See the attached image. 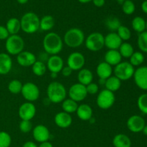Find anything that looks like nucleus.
<instances>
[{"instance_id": "f257e3e1", "label": "nucleus", "mask_w": 147, "mask_h": 147, "mask_svg": "<svg viewBox=\"0 0 147 147\" xmlns=\"http://www.w3.org/2000/svg\"><path fill=\"white\" fill-rule=\"evenodd\" d=\"M45 51L51 55H57L62 51L63 42L61 37L55 32H49L44 37L42 41Z\"/></svg>"}, {"instance_id": "f03ea898", "label": "nucleus", "mask_w": 147, "mask_h": 147, "mask_svg": "<svg viewBox=\"0 0 147 147\" xmlns=\"http://www.w3.org/2000/svg\"><path fill=\"white\" fill-rule=\"evenodd\" d=\"M47 95L50 102L53 103H60L65 99L67 90L64 85L61 83L53 81L47 86Z\"/></svg>"}, {"instance_id": "7ed1b4c3", "label": "nucleus", "mask_w": 147, "mask_h": 147, "mask_svg": "<svg viewBox=\"0 0 147 147\" xmlns=\"http://www.w3.org/2000/svg\"><path fill=\"white\" fill-rule=\"evenodd\" d=\"M40 20L34 12H27L20 20L21 30L27 34L35 33L40 29Z\"/></svg>"}, {"instance_id": "20e7f679", "label": "nucleus", "mask_w": 147, "mask_h": 147, "mask_svg": "<svg viewBox=\"0 0 147 147\" xmlns=\"http://www.w3.org/2000/svg\"><path fill=\"white\" fill-rule=\"evenodd\" d=\"M63 40L67 47L70 48H77L84 42V32L77 27L70 28L64 34Z\"/></svg>"}, {"instance_id": "39448f33", "label": "nucleus", "mask_w": 147, "mask_h": 147, "mask_svg": "<svg viewBox=\"0 0 147 147\" xmlns=\"http://www.w3.org/2000/svg\"><path fill=\"white\" fill-rule=\"evenodd\" d=\"M5 47L8 54L17 55L24 50V40L18 34L9 35V37L6 40Z\"/></svg>"}, {"instance_id": "423d86ee", "label": "nucleus", "mask_w": 147, "mask_h": 147, "mask_svg": "<svg viewBox=\"0 0 147 147\" xmlns=\"http://www.w3.org/2000/svg\"><path fill=\"white\" fill-rule=\"evenodd\" d=\"M134 67L129 62H121L115 66L113 73L121 81H126L131 78L134 74Z\"/></svg>"}, {"instance_id": "0eeeda50", "label": "nucleus", "mask_w": 147, "mask_h": 147, "mask_svg": "<svg viewBox=\"0 0 147 147\" xmlns=\"http://www.w3.org/2000/svg\"><path fill=\"white\" fill-rule=\"evenodd\" d=\"M85 45L88 50L91 52H98L104 47V36L98 32L89 34L85 39Z\"/></svg>"}, {"instance_id": "6e6552de", "label": "nucleus", "mask_w": 147, "mask_h": 147, "mask_svg": "<svg viewBox=\"0 0 147 147\" xmlns=\"http://www.w3.org/2000/svg\"><path fill=\"white\" fill-rule=\"evenodd\" d=\"M116 97L114 93L108 90L107 89L102 90L98 93L96 99L98 106L103 110H107L112 107L115 103Z\"/></svg>"}, {"instance_id": "1a4fd4ad", "label": "nucleus", "mask_w": 147, "mask_h": 147, "mask_svg": "<svg viewBox=\"0 0 147 147\" xmlns=\"http://www.w3.org/2000/svg\"><path fill=\"white\" fill-rule=\"evenodd\" d=\"M22 95L27 102H34L40 97V89L34 83L28 82L23 84L21 91Z\"/></svg>"}, {"instance_id": "9d476101", "label": "nucleus", "mask_w": 147, "mask_h": 147, "mask_svg": "<svg viewBox=\"0 0 147 147\" xmlns=\"http://www.w3.org/2000/svg\"><path fill=\"white\" fill-rule=\"evenodd\" d=\"M68 95L70 99L77 103L83 101L87 97L88 95L86 87L79 83H75L69 88Z\"/></svg>"}, {"instance_id": "9b49d317", "label": "nucleus", "mask_w": 147, "mask_h": 147, "mask_svg": "<svg viewBox=\"0 0 147 147\" xmlns=\"http://www.w3.org/2000/svg\"><path fill=\"white\" fill-rule=\"evenodd\" d=\"M67 63V66L73 71H77L83 68L86 63V59L82 53L79 52H74L68 56Z\"/></svg>"}, {"instance_id": "f8f14e48", "label": "nucleus", "mask_w": 147, "mask_h": 147, "mask_svg": "<svg viewBox=\"0 0 147 147\" xmlns=\"http://www.w3.org/2000/svg\"><path fill=\"white\" fill-rule=\"evenodd\" d=\"M36 114V107L31 102L22 103L19 108V116L22 120L30 121Z\"/></svg>"}, {"instance_id": "ddd939ff", "label": "nucleus", "mask_w": 147, "mask_h": 147, "mask_svg": "<svg viewBox=\"0 0 147 147\" xmlns=\"http://www.w3.org/2000/svg\"><path fill=\"white\" fill-rule=\"evenodd\" d=\"M133 77L135 83L139 88L147 90V66H142L136 69Z\"/></svg>"}, {"instance_id": "4468645a", "label": "nucleus", "mask_w": 147, "mask_h": 147, "mask_svg": "<svg viewBox=\"0 0 147 147\" xmlns=\"http://www.w3.org/2000/svg\"><path fill=\"white\" fill-rule=\"evenodd\" d=\"M127 127L133 133H139L143 131L145 126V121L142 116L138 115H134L131 116L127 121Z\"/></svg>"}, {"instance_id": "2eb2a0df", "label": "nucleus", "mask_w": 147, "mask_h": 147, "mask_svg": "<svg viewBox=\"0 0 147 147\" xmlns=\"http://www.w3.org/2000/svg\"><path fill=\"white\" fill-rule=\"evenodd\" d=\"M47 69L50 73H59L64 67V61L57 55H51L47 61Z\"/></svg>"}, {"instance_id": "dca6fc26", "label": "nucleus", "mask_w": 147, "mask_h": 147, "mask_svg": "<svg viewBox=\"0 0 147 147\" xmlns=\"http://www.w3.org/2000/svg\"><path fill=\"white\" fill-rule=\"evenodd\" d=\"M17 61L20 65L22 67H30L37 61L34 54L29 51H24L17 55Z\"/></svg>"}, {"instance_id": "f3484780", "label": "nucleus", "mask_w": 147, "mask_h": 147, "mask_svg": "<svg viewBox=\"0 0 147 147\" xmlns=\"http://www.w3.org/2000/svg\"><path fill=\"white\" fill-rule=\"evenodd\" d=\"M32 135L34 139L40 143L47 142L50 136L49 129L42 124L37 125L33 129Z\"/></svg>"}, {"instance_id": "a211bd4d", "label": "nucleus", "mask_w": 147, "mask_h": 147, "mask_svg": "<svg viewBox=\"0 0 147 147\" xmlns=\"http://www.w3.org/2000/svg\"><path fill=\"white\" fill-rule=\"evenodd\" d=\"M121 44V39L116 32H111L104 37V45L109 50H118Z\"/></svg>"}, {"instance_id": "6ab92c4d", "label": "nucleus", "mask_w": 147, "mask_h": 147, "mask_svg": "<svg viewBox=\"0 0 147 147\" xmlns=\"http://www.w3.org/2000/svg\"><path fill=\"white\" fill-rule=\"evenodd\" d=\"M54 121L55 124L61 129H67L70 127L73 123V119L70 114L64 111L57 113L55 116Z\"/></svg>"}, {"instance_id": "aec40b11", "label": "nucleus", "mask_w": 147, "mask_h": 147, "mask_svg": "<svg viewBox=\"0 0 147 147\" xmlns=\"http://www.w3.org/2000/svg\"><path fill=\"white\" fill-rule=\"evenodd\" d=\"M12 60L9 55L0 53V75H7L11 71Z\"/></svg>"}, {"instance_id": "412c9836", "label": "nucleus", "mask_w": 147, "mask_h": 147, "mask_svg": "<svg viewBox=\"0 0 147 147\" xmlns=\"http://www.w3.org/2000/svg\"><path fill=\"white\" fill-rule=\"evenodd\" d=\"M113 71L112 66L108 64L106 62L100 63L96 67V73H97V76H98L99 79L106 80L112 76Z\"/></svg>"}, {"instance_id": "4be33fe9", "label": "nucleus", "mask_w": 147, "mask_h": 147, "mask_svg": "<svg viewBox=\"0 0 147 147\" xmlns=\"http://www.w3.org/2000/svg\"><path fill=\"white\" fill-rule=\"evenodd\" d=\"M121 59L122 57L120 53L116 50H109L104 56V62L111 66L117 65L121 62Z\"/></svg>"}, {"instance_id": "5701e85b", "label": "nucleus", "mask_w": 147, "mask_h": 147, "mask_svg": "<svg viewBox=\"0 0 147 147\" xmlns=\"http://www.w3.org/2000/svg\"><path fill=\"white\" fill-rule=\"evenodd\" d=\"M76 114L80 120L89 121L93 117V109L89 105L81 104L78 107Z\"/></svg>"}, {"instance_id": "b1692460", "label": "nucleus", "mask_w": 147, "mask_h": 147, "mask_svg": "<svg viewBox=\"0 0 147 147\" xmlns=\"http://www.w3.org/2000/svg\"><path fill=\"white\" fill-rule=\"evenodd\" d=\"M93 74L89 69L83 68L79 70L78 74V83L83 86H86L93 82Z\"/></svg>"}, {"instance_id": "393cba45", "label": "nucleus", "mask_w": 147, "mask_h": 147, "mask_svg": "<svg viewBox=\"0 0 147 147\" xmlns=\"http://www.w3.org/2000/svg\"><path fill=\"white\" fill-rule=\"evenodd\" d=\"M113 144L115 147H131V141L126 135L119 134L113 138Z\"/></svg>"}, {"instance_id": "a878e982", "label": "nucleus", "mask_w": 147, "mask_h": 147, "mask_svg": "<svg viewBox=\"0 0 147 147\" xmlns=\"http://www.w3.org/2000/svg\"><path fill=\"white\" fill-rule=\"evenodd\" d=\"M104 86L106 87V89L114 93L120 89L121 86V81L115 76H111L109 78L106 79Z\"/></svg>"}, {"instance_id": "bb28decb", "label": "nucleus", "mask_w": 147, "mask_h": 147, "mask_svg": "<svg viewBox=\"0 0 147 147\" xmlns=\"http://www.w3.org/2000/svg\"><path fill=\"white\" fill-rule=\"evenodd\" d=\"M6 28L8 30L10 35L13 34H17V33L21 30V24H20V20L17 18H10L7 21L6 24Z\"/></svg>"}, {"instance_id": "cd10ccee", "label": "nucleus", "mask_w": 147, "mask_h": 147, "mask_svg": "<svg viewBox=\"0 0 147 147\" xmlns=\"http://www.w3.org/2000/svg\"><path fill=\"white\" fill-rule=\"evenodd\" d=\"M55 26V19L51 15H45L40 20V29L42 31H50Z\"/></svg>"}, {"instance_id": "c85d7f7f", "label": "nucleus", "mask_w": 147, "mask_h": 147, "mask_svg": "<svg viewBox=\"0 0 147 147\" xmlns=\"http://www.w3.org/2000/svg\"><path fill=\"white\" fill-rule=\"evenodd\" d=\"M78 107V105L77 102L72 100L70 98L67 99H65L62 102V109H63V111L66 112L69 114L76 112Z\"/></svg>"}, {"instance_id": "c756f323", "label": "nucleus", "mask_w": 147, "mask_h": 147, "mask_svg": "<svg viewBox=\"0 0 147 147\" xmlns=\"http://www.w3.org/2000/svg\"><path fill=\"white\" fill-rule=\"evenodd\" d=\"M132 27L138 33H142L146 30V21L142 17H136L133 19L131 22Z\"/></svg>"}, {"instance_id": "7c9ffc66", "label": "nucleus", "mask_w": 147, "mask_h": 147, "mask_svg": "<svg viewBox=\"0 0 147 147\" xmlns=\"http://www.w3.org/2000/svg\"><path fill=\"white\" fill-rule=\"evenodd\" d=\"M119 50L121 57H125V58H130L132 54L134 53L133 46L129 42H122Z\"/></svg>"}, {"instance_id": "2f4dec72", "label": "nucleus", "mask_w": 147, "mask_h": 147, "mask_svg": "<svg viewBox=\"0 0 147 147\" xmlns=\"http://www.w3.org/2000/svg\"><path fill=\"white\" fill-rule=\"evenodd\" d=\"M105 24H106V27L111 31H113H113H117L119 27L121 25L120 20L114 16H110V17H107L105 21Z\"/></svg>"}, {"instance_id": "473e14b6", "label": "nucleus", "mask_w": 147, "mask_h": 147, "mask_svg": "<svg viewBox=\"0 0 147 147\" xmlns=\"http://www.w3.org/2000/svg\"><path fill=\"white\" fill-rule=\"evenodd\" d=\"M32 70L35 76H42L47 71V66L42 61L37 60L32 66Z\"/></svg>"}, {"instance_id": "72a5a7b5", "label": "nucleus", "mask_w": 147, "mask_h": 147, "mask_svg": "<svg viewBox=\"0 0 147 147\" xmlns=\"http://www.w3.org/2000/svg\"><path fill=\"white\" fill-rule=\"evenodd\" d=\"M23 84L22 82L19 80H12L9 82L8 85L9 91L13 94H19L21 93L22 89Z\"/></svg>"}, {"instance_id": "f704fd0d", "label": "nucleus", "mask_w": 147, "mask_h": 147, "mask_svg": "<svg viewBox=\"0 0 147 147\" xmlns=\"http://www.w3.org/2000/svg\"><path fill=\"white\" fill-rule=\"evenodd\" d=\"M144 61V56L141 52H134L130 57V62L129 63L134 67V66H139Z\"/></svg>"}, {"instance_id": "c9c22d12", "label": "nucleus", "mask_w": 147, "mask_h": 147, "mask_svg": "<svg viewBox=\"0 0 147 147\" xmlns=\"http://www.w3.org/2000/svg\"><path fill=\"white\" fill-rule=\"evenodd\" d=\"M117 34L119 36L122 41H128L131 37V30L127 27L123 25H121L117 30Z\"/></svg>"}, {"instance_id": "e433bc0d", "label": "nucleus", "mask_w": 147, "mask_h": 147, "mask_svg": "<svg viewBox=\"0 0 147 147\" xmlns=\"http://www.w3.org/2000/svg\"><path fill=\"white\" fill-rule=\"evenodd\" d=\"M138 47L141 51L147 53V31L140 33L138 37Z\"/></svg>"}, {"instance_id": "4c0bfd02", "label": "nucleus", "mask_w": 147, "mask_h": 147, "mask_svg": "<svg viewBox=\"0 0 147 147\" xmlns=\"http://www.w3.org/2000/svg\"><path fill=\"white\" fill-rule=\"evenodd\" d=\"M136 9L135 4L131 0H126L122 3V11L125 14L131 15L134 14Z\"/></svg>"}, {"instance_id": "58836bf2", "label": "nucleus", "mask_w": 147, "mask_h": 147, "mask_svg": "<svg viewBox=\"0 0 147 147\" xmlns=\"http://www.w3.org/2000/svg\"><path fill=\"white\" fill-rule=\"evenodd\" d=\"M138 108L144 114L147 115V93L141 95L138 98Z\"/></svg>"}, {"instance_id": "ea45409f", "label": "nucleus", "mask_w": 147, "mask_h": 147, "mask_svg": "<svg viewBox=\"0 0 147 147\" xmlns=\"http://www.w3.org/2000/svg\"><path fill=\"white\" fill-rule=\"evenodd\" d=\"M10 135L5 131H0V147H9L11 144Z\"/></svg>"}, {"instance_id": "a19ab883", "label": "nucleus", "mask_w": 147, "mask_h": 147, "mask_svg": "<svg viewBox=\"0 0 147 147\" xmlns=\"http://www.w3.org/2000/svg\"><path fill=\"white\" fill-rule=\"evenodd\" d=\"M19 128H20V131H22V133L27 134L32 131V124L30 121L22 120L20 121V125H19Z\"/></svg>"}, {"instance_id": "79ce46f5", "label": "nucleus", "mask_w": 147, "mask_h": 147, "mask_svg": "<svg viewBox=\"0 0 147 147\" xmlns=\"http://www.w3.org/2000/svg\"><path fill=\"white\" fill-rule=\"evenodd\" d=\"M86 90H87L88 94L95 95L98 92V90H99L98 86L96 83H93V82L90 83V84L88 85V86H86Z\"/></svg>"}, {"instance_id": "37998d69", "label": "nucleus", "mask_w": 147, "mask_h": 147, "mask_svg": "<svg viewBox=\"0 0 147 147\" xmlns=\"http://www.w3.org/2000/svg\"><path fill=\"white\" fill-rule=\"evenodd\" d=\"M9 33L6 27L0 25V40H7L9 37Z\"/></svg>"}, {"instance_id": "c03bdc74", "label": "nucleus", "mask_w": 147, "mask_h": 147, "mask_svg": "<svg viewBox=\"0 0 147 147\" xmlns=\"http://www.w3.org/2000/svg\"><path fill=\"white\" fill-rule=\"evenodd\" d=\"M62 75L65 77H69V76H71L72 73H73V70L68 67V66H66V67H63V68L61 70Z\"/></svg>"}, {"instance_id": "a18cd8bd", "label": "nucleus", "mask_w": 147, "mask_h": 147, "mask_svg": "<svg viewBox=\"0 0 147 147\" xmlns=\"http://www.w3.org/2000/svg\"><path fill=\"white\" fill-rule=\"evenodd\" d=\"M92 1H93V4L97 7H102L106 2L105 0H93Z\"/></svg>"}, {"instance_id": "49530a36", "label": "nucleus", "mask_w": 147, "mask_h": 147, "mask_svg": "<svg viewBox=\"0 0 147 147\" xmlns=\"http://www.w3.org/2000/svg\"><path fill=\"white\" fill-rule=\"evenodd\" d=\"M23 147H38L34 142H27L24 144Z\"/></svg>"}, {"instance_id": "de8ad7c7", "label": "nucleus", "mask_w": 147, "mask_h": 147, "mask_svg": "<svg viewBox=\"0 0 147 147\" xmlns=\"http://www.w3.org/2000/svg\"><path fill=\"white\" fill-rule=\"evenodd\" d=\"M142 9L145 14H147V0L144 1L142 4Z\"/></svg>"}, {"instance_id": "09e8293b", "label": "nucleus", "mask_w": 147, "mask_h": 147, "mask_svg": "<svg viewBox=\"0 0 147 147\" xmlns=\"http://www.w3.org/2000/svg\"><path fill=\"white\" fill-rule=\"evenodd\" d=\"M39 147H53V145H52L51 143L48 142H42L41 143V144L40 145Z\"/></svg>"}, {"instance_id": "8fccbe9b", "label": "nucleus", "mask_w": 147, "mask_h": 147, "mask_svg": "<svg viewBox=\"0 0 147 147\" xmlns=\"http://www.w3.org/2000/svg\"><path fill=\"white\" fill-rule=\"evenodd\" d=\"M92 1L93 0H78L79 2L82 3V4H86V3H89Z\"/></svg>"}, {"instance_id": "3c124183", "label": "nucleus", "mask_w": 147, "mask_h": 147, "mask_svg": "<svg viewBox=\"0 0 147 147\" xmlns=\"http://www.w3.org/2000/svg\"><path fill=\"white\" fill-rule=\"evenodd\" d=\"M17 1H18L19 4H26V3H27V1H28L29 0H17Z\"/></svg>"}, {"instance_id": "603ef678", "label": "nucleus", "mask_w": 147, "mask_h": 147, "mask_svg": "<svg viewBox=\"0 0 147 147\" xmlns=\"http://www.w3.org/2000/svg\"><path fill=\"white\" fill-rule=\"evenodd\" d=\"M50 77H51L52 78H53V79L56 78L57 77V73H51V74H50Z\"/></svg>"}, {"instance_id": "864d4df0", "label": "nucleus", "mask_w": 147, "mask_h": 147, "mask_svg": "<svg viewBox=\"0 0 147 147\" xmlns=\"http://www.w3.org/2000/svg\"><path fill=\"white\" fill-rule=\"evenodd\" d=\"M143 131V133L146 136H147V125H145V126L144 127L143 131Z\"/></svg>"}, {"instance_id": "5fc2aeb1", "label": "nucleus", "mask_w": 147, "mask_h": 147, "mask_svg": "<svg viewBox=\"0 0 147 147\" xmlns=\"http://www.w3.org/2000/svg\"><path fill=\"white\" fill-rule=\"evenodd\" d=\"M106 83V80H103V79H99V83L100 85H105Z\"/></svg>"}, {"instance_id": "6e6d98bb", "label": "nucleus", "mask_w": 147, "mask_h": 147, "mask_svg": "<svg viewBox=\"0 0 147 147\" xmlns=\"http://www.w3.org/2000/svg\"><path fill=\"white\" fill-rule=\"evenodd\" d=\"M116 1H117L119 3H121L122 4V3H123L124 1H126V0H116Z\"/></svg>"}, {"instance_id": "4d7b16f0", "label": "nucleus", "mask_w": 147, "mask_h": 147, "mask_svg": "<svg viewBox=\"0 0 147 147\" xmlns=\"http://www.w3.org/2000/svg\"><path fill=\"white\" fill-rule=\"evenodd\" d=\"M146 29L147 30V21L146 22Z\"/></svg>"}]
</instances>
